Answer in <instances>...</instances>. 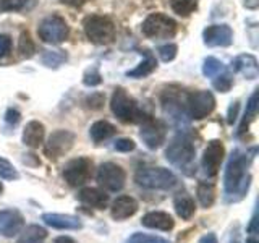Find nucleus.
<instances>
[{
  "label": "nucleus",
  "instance_id": "nucleus-50",
  "mask_svg": "<svg viewBox=\"0 0 259 243\" xmlns=\"http://www.w3.org/2000/svg\"><path fill=\"white\" fill-rule=\"evenodd\" d=\"M246 243H259V241H257V240H256L254 237H249V238L246 240Z\"/></svg>",
  "mask_w": 259,
  "mask_h": 243
},
{
  "label": "nucleus",
  "instance_id": "nucleus-5",
  "mask_svg": "<svg viewBox=\"0 0 259 243\" xmlns=\"http://www.w3.org/2000/svg\"><path fill=\"white\" fill-rule=\"evenodd\" d=\"M110 109L113 115L123 122V124H135V122H141L148 117L141 113V110L136 105V101L133 97H130L125 89L121 88H117L113 91L110 99Z\"/></svg>",
  "mask_w": 259,
  "mask_h": 243
},
{
  "label": "nucleus",
  "instance_id": "nucleus-3",
  "mask_svg": "<svg viewBox=\"0 0 259 243\" xmlns=\"http://www.w3.org/2000/svg\"><path fill=\"white\" fill-rule=\"evenodd\" d=\"M135 182L148 190H174L178 185V178L172 170L164 167H146L138 170Z\"/></svg>",
  "mask_w": 259,
  "mask_h": 243
},
{
  "label": "nucleus",
  "instance_id": "nucleus-9",
  "mask_svg": "<svg viewBox=\"0 0 259 243\" xmlns=\"http://www.w3.org/2000/svg\"><path fill=\"white\" fill-rule=\"evenodd\" d=\"M97 183H99L104 190L117 193L125 186L126 182V174L125 170L121 169L118 164H113V162H105L97 170Z\"/></svg>",
  "mask_w": 259,
  "mask_h": 243
},
{
  "label": "nucleus",
  "instance_id": "nucleus-37",
  "mask_svg": "<svg viewBox=\"0 0 259 243\" xmlns=\"http://www.w3.org/2000/svg\"><path fill=\"white\" fill-rule=\"evenodd\" d=\"M83 83L86 86H97V85H101L102 83V76H101L99 70H97V68L88 70L84 73V76H83Z\"/></svg>",
  "mask_w": 259,
  "mask_h": 243
},
{
  "label": "nucleus",
  "instance_id": "nucleus-6",
  "mask_svg": "<svg viewBox=\"0 0 259 243\" xmlns=\"http://www.w3.org/2000/svg\"><path fill=\"white\" fill-rule=\"evenodd\" d=\"M83 26L88 39L97 46L112 44L113 39H115V26H113L112 20H109L107 16H101V15L86 16Z\"/></svg>",
  "mask_w": 259,
  "mask_h": 243
},
{
  "label": "nucleus",
  "instance_id": "nucleus-17",
  "mask_svg": "<svg viewBox=\"0 0 259 243\" xmlns=\"http://www.w3.org/2000/svg\"><path fill=\"white\" fill-rule=\"evenodd\" d=\"M42 221L46 225L52 227L57 230H79L83 229V222L78 217L70 214H59V213H46L42 214Z\"/></svg>",
  "mask_w": 259,
  "mask_h": 243
},
{
  "label": "nucleus",
  "instance_id": "nucleus-31",
  "mask_svg": "<svg viewBox=\"0 0 259 243\" xmlns=\"http://www.w3.org/2000/svg\"><path fill=\"white\" fill-rule=\"evenodd\" d=\"M170 4H172V8L177 15L188 16L190 13L196 10L198 0H170Z\"/></svg>",
  "mask_w": 259,
  "mask_h": 243
},
{
  "label": "nucleus",
  "instance_id": "nucleus-39",
  "mask_svg": "<svg viewBox=\"0 0 259 243\" xmlns=\"http://www.w3.org/2000/svg\"><path fill=\"white\" fill-rule=\"evenodd\" d=\"M20 120H21V113L16 110V109H13V107H10L7 112H5V124L8 125V127H12V128H15L16 125L20 124Z\"/></svg>",
  "mask_w": 259,
  "mask_h": 243
},
{
  "label": "nucleus",
  "instance_id": "nucleus-44",
  "mask_svg": "<svg viewBox=\"0 0 259 243\" xmlns=\"http://www.w3.org/2000/svg\"><path fill=\"white\" fill-rule=\"evenodd\" d=\"M256 224H257V216H256V213L253 214V217H251V222H249V225H248V232L249 233H256L257 232V227H256Z\"/></svg>",
  "mask_w": 259,
  "mask_h": 243
},
{
  "label": "nucleus",
  "instance_id": "nucleus-15",
  "mask_svg": "<svg viewBox=\"0 0 259 243\" xmlns=\"http://www.w3.org/2000/svg\"><path fill=\"white\" fill-rule=\"evenodd\" d=\"M202 39L209 47H227L233 40V31L229 24H212L204 29Z\"/></svg>",
  "mask_w": 259,
  "mask_h": 243
},
{
  "label": "nucleus",
  "instance_id": "nucleus-24",
  "mask_svg": "<svg viewBox=\"0 0 259 243\" xmlns=\"http://www.w3.org/2000/svg\"><path fill=\"white\" fill-rule=\"evenodd\" d=\"M141 55H144V59L143 62L138 65L136 68L133 70H130L126 75L130 78H144V76H148L151 75V73L157 68V60H156V57L152 55L151 51H148V49H144V51H141Z\"/></svg>",
  "mask_w": 259,
  "mask_h": 243
},
{
  "label": "nucleus",
  "instance_id": "nucleus-34",
  "mask_svg": "<svg viewBox=\"0 0 259 243\" xmlns=\"http://www.w3.org/2000/svg\"><path fill=\"white\" fill-rule=\"evenodd\" d=\"M0 178H5V180H12V182L20 178V174L16 172L12 162L4 157H0Z\"/></svg>",
  "mask_w": 259,
  "mask_h": 243
},
{
  "label": "nucleus",
  "instance_id": "nucleus-18",
  "mask_svg": "<svg viewBox=\"0 0 259 243\" xmlns=\"http://www.w3.org/2000/svg\"><path fill=\"white\" fill-rule=\"evenodd\" d=\"M141 224L144 227H148V229L162 230V232H170L175 227L174 217L168 213H164V211H151V213L144 214L141 219Z\"/></svg>",
  "mask_w": 259,
  "mask_h": 243
},
{
  "label": "nucleus",
  "instance_id": "nucleus-41",
  "mask_svg": "<svg viewBox=\"0 0 259 243\" xmlns=\"http://www.w3.org/2000/svg\"><path fill=\"white\" fill-rule=\"evenodd\" d=\"M86 104H88V107H91V109H101L104 104V96L99 93H94L86 99Z\"/></svg>",
  "mask_w": 259,
  "mask_h": 243
},
{
  "label": "nucleus",
  "instance_id": "nucleus-48",
  "mask_svg": "<svg viewBox=\"0 0 259 243\" xmlns=\"http://www.w3.org/2000/svg\"><path fill=\"white\" fill-rule=\"evenodd\" d=\"M52 243H76V241L70 237H57Z\"/></svg>",
  "mask_w": 259,
  "mask_h": 243
},
{
  "label": "nucleus",
  "instance_id": "nucleus-43",
  "mask_svg": "<svg viewBox=\"0 0 259 243\" xmlns=\"http://www.w3.org/2000/svg\"><path fill=\"white\" fill-rule=\"evenodd\" d=\"M238 109H240V102H233L229 109V117H227V122H229L230 125L235 124V120L238 117Z\"/></svg>",
  "mask_w": 259,
  "mask_h": 243
},
{
  "label": "nucleus",
  "instance_id": "nucleus-26",
  "mask_svg": "<svg viewBox=\"0 0 259 243\" xmlns=\"http://www.w3.org/2000/svg\"><path fill=\"white\" fill-rule=\"evenodd\" d=\"M21 235L18 237L16 243H44L47 238V230L40 225H28L26 229L20 232Z\"/></svg>",
  "mask_w": 259,
  "mask_h": 243
},
{
  "label": "nucleus",
  "instance_id": "nucleus-14",
  "mask_svg": "<svg viewBox=\"0 0 259 243\" xmlns=\"http://www.w3.org/2000/svg\"><path fill=\"white\" fill-rule=\"evenodd\" d=\"M225 156V148L222 141L219 140H212L209 141L204 152H202V170L207 177H215L219 174V169L222 166V160Z\"/></svg>",
  "mask_w": 259,
  "mask_h": 243
},
{
  "label": "nucleus",
  "instance_id": "nucleus-35",
  "mask_svg": "<svg viewBox=\"0 0 259 243\" xmlns=\"http://www.w3.org/2000/svg\"><path fill=\"white\" fill-rule=\"evenodd\" d=\"M28 4V0H0V13L18 12Z\"/></svg>",
  "mask_w": 259,
  "mask_h": 243
},
{
  "label": "nucleus",
  "instance_id": "nucleus-10",
  "mask_svg": "<svg viewBox=\"0 0 259 243\" xmlns=\"http://www.w3.org/2000/svg\"><path fill=\"white\" fill-rule=\"evenodd\" d=\"M140 136H141L143 143L148 146L149 149H157L165 143L167 125L162 120L146 117L144 120H141Z\"/></svg>",
  "mask_w": 259,
  "mask_h": 243
},
{
  "label": "nucleus",
  "instance_id": "nucleus-45",
  "mask_svg": "<svg viewBox=\"0 0 259 243\" xmlns=\"http://www.w3.org/2000/svg\"><path fill=\"white\" fill-rule=\"evenodd\" d=\"M199 243H219L215 233H206L204 237L199 240Z\"/></svg>",
  "mask_w": 259,
  "mask_h": 243
},
{
  "label": "nucleus",
  "instance_id": "nucleus-23",
  "mask_svg": "<svg viewBox=\"0 0 259 243\" xmlns=\"http://www.w3.org/2000/svg\"><path fill=\"white\" fill-rule=\"evenodd\" d=\"M174 208L178 217H182L183 221H190V219L196 213V205H194V199L190 196L186 191L177 193V196L174 198Z\"/></svg>",
  "mask_w": 259,
  "mask_h": 243
},
{
  "label": "nucleus",
  "instance_id": "nucleus-25",
  "mask_svg": "<svg viewBox=\"0 0 259 243\" xmlns=\"http://www.w3.org/2000/svg\"><path fill=\"white\" fill-rule=\"evenodd\" d=\"M115 133H117V128L105 120L96 122V124H93L91 130H89V135H91L94 143H102L105 140H109V138H112Z\"/></svg>",
  "mask_w": 259,
  "mask_h": 243
},
{
  "label": "nucleus",
  "instance_id": "nucleus-32",
  "mask_svg": "<svg viewBox=\"0 0 259 243\" xmlns=\"http://www.w3.org/2000/svg\"><path fill=\"white\" fill-rule=\"evenodd\" d=\"M224 70H225L224 63L221 60H217L215 57H207L204 60V65H202V73H204V76L207 78H214Z\"/></svg>",
  "mask_w": 259,
  "mask_h": 243
},
{
  "label": "nucleus",
  "instance_id": "nucleus-11",
  "mask_svg": "<svg viewBox=\"0 0 259 243\" xmlns=\"http://www.w3.org/2000/svg\"><path fill=\"white\" fill-rule=\"evenodd\" d=\"M93 170V160L88 157H76L67 162L63 167V178L70 186H81L84 185Z\"/></svg>",
  "mask_w": 259,
  "mask_h": 243
},
{
  "label": "nucleus",
  "instance_id": "nucleus-19",
  "mask_svg": "<svg viewBox=\"0 0 259 243\" xmlns=\"http://www.w3.org/2000/svg\"><path fill=\"white\" fill-rule=\"evenodd\" d=\"M138 211V202L132 196H118L112 202L110 216L115 221H125L128 217H133Z\"/></svg>",
  "mask_w": 259,
  "mask_h": 243
},
{
  "label": "nucleus",
  "instance_id": "nucleus-40",
  "mask_svg": "<svg viewBox=\"0 0 259 243\" xmlns=\"http://www.w3.org/2000/svg\"><path fill=\"white\" fill-rule=\"evenodd\" d=\"M12 51V37L7 34H0V59H4Z\"/></svg>",
  "mask_w": 259,
  "mask_h": 243
},
{
  "label": "nucleus",
  "instance_id": "nucleus-29",
  "mask_svg": "<svg viewBox=\"0 0 259 243\" xmlns=\"http://www.w3.org/2000/svg\"><path fill=\"white\" fill-rule=\"evenodd\" d=\"M18 52L23 59H31L32 55L36 52V47H34V43H32V39L29 36L28 31H23L20 34V40H18Z\"/></svg>",
  "mask_w": 259,
  "mask_h": 243
},
{
  "label": "nucleus",
  "instance_id": "nucleus-21",
  "mask_svg": "<svg viewBox=\"0 0 259 243\" xmlns=\"http://www.w3.org/2000/svg\"><path fill=\"white\" fill-rule=\"evenodd\" d=\"M78 198L84 206L94 208V209H105L109 205V194H105L99 188H91V186L81 190Z\"/></svg>",
  "mask_w": 259,
  "mask_h": 243
},
{
  "label": "nucleus",
  "instance_id": "nucleus-27",
  "mask_svg": "<svg viewBox=\"0 0 259 243\" xmlns=\"http://www.w3.org/2000/svg\"><path fill=\"white\" fill-rule=\"evenodd\" d=\"M257 104H259V89H254V93L251 94L249 101L246 104V110H245V115H243L241 125L238 128V135L245 133L251 122L256 118V115H257Z\"/></svg>",
  "mask_w": 259,
  "mask_h": 243
},
{
  "label": "nucleus",
  "instance_id": "nucleus-28",
  "mask_svg": "<svg viewBox=\"0 0 259 243\" xmlns=\"http://www.w3.org/2000/svg\"><path fill=\"white\" fill-rule=\"evenodd\" d=\"M196 194H198V199H199V205L202 208H210L214 205L215 201V186L212 183H207V182H201L198 185V190H196Z\"/></svg>",
  "mask_w": 259,
  "mask_h": 243
},
{
  "label": "nucleus",
  "instance_id": "nucleus-42",
  "mask_svg": "<svg viewBox=\"0 0 259 243\" xmlns=\"http://www.w3.org/2000/svg\"><path fill=\"white\" fill-rule=\"evenodd\" d=\"M126 243H152V235L136 232V233H133L132 237L128 238Z\"/></svg>",
  "mask_w": 259,
  "mask_h": 243
},
{
  "label": "nucleus",
  "instance_id": "nucleus-1",
  "mask_svg": "<svg viewBox=\"0 0 259 243\" xmlns=\"http://www.w3.org/2000/svg\"><path fill=\"white\" fill-rule=\"evenodd\" d=\"M249 162L251 159L246 152L240 149L232 152L224 175V188L229 201H240L246 194L251 183V175L248 172Z\"/></svg>",
  "mask_w": 259,
  "mask_h": 243
},
{
  "label": "nucleus",
  "instance_id": "nucleus-36",
  "mask_svg": "<svg viewBox=\"0 0 259 243\" xmlns=\"http://www.w3.org/2000/svg\"><path fill=\"white\" fill-rule=\"evenodd\" d=\"M177 52H178V47L175 44H165L159 49V55L162 62H172L177 57Z\"/></svg>",
  "mask_w": 259,
  "mask_h": 243
},
{
  "label": "nucleus",
  "instance_id": "nucleus-49",
  "mask_svg": "<svg viewBox=\"0 0 259 243\" xmlns=\"http://www.w3.org/2000/svg\"><path fill=\"white\" fill-rule=\"evenodd\" d=\"M152 243H172V241H168L167 238H162V237H156V235H152Z\"/></svg>",
  "mask_w": 259,
  "mask_h": 243
},
{
  "label": "nucleus",
  "instance_id": "nucleus-7",
  "mask_svg": "<svg viewBox=\"0 0 259 243\" xmlns=\"http://www.w3.org/2000/svg\"><path fill=\"white\" fill-rule=\"evenodd\" d=\"M39 39L46 44H62L70 36V28L67 21L59 15H51L40 21L37 28Z\"/></svg>",
  "mask_w": 259,
  "mask_h": 243
},
{
  "label": "nucleus",
  "instance_id": "nucleus-13",
  "mask_svg": "<svg viewBox=\"0 0 259 243\" xmlns=\"http://www.w3.org/2000/svg\"><path fill=\"white\" fill-rule=\"evenodd\" d=\"M215 107V99L209 91H196L186 97V110L194 120H202Z\"/></svg>",
  "mask_w": 259,
  "mask_h": 243
},
{
  "label": "nucleus",
  "instance_id": "nucleus-38",
  "mask_svg": "<svg viewBox=\"0 0 259 243\" xmlns=\"http://www.w3.org/2000/svg\"><path fill=\"white\" fill-rule=\"evenodd\" d=\"M113 148L120 152H130L136 148V144L133 140H130V138H120V140H117L115 144H113Z\"/></svg>",
  "mask_w": 259,
  "mask_h": 243
},
{
  "label": "nucleus",
  "instance_id": "nucleus-20",
  "mask_svg": "<svg viewBox=\"0 0 259 243\" xmlns=\"http://www.w3.org/2000/svg\"><path fill=\"white\" fill-rule=\"evenodd\" d=\"M232 68L240 73L241 76H245L246 79H256L259 75V67L257 60L254 55L251 54H241L237 59L232 62Z\"/></svg>",
  "mask_w": 259,
  "mask_h": 243
},
{
  "label": "nucleus",
  "instance_id": "nucleus-46",
  "mask_svg": "<svg viewBox=\"0 0 259 243\" xmlns=\"http://www.w3.org/2000/svg\"><path fill=\"white\" fill-rule=\"evenodd\" d=\"M60 2L62 4H65V5H68V7H81V5H83L84 2H86V0H60Z\"/></svg>",
  "mask_w": 259,
  "mask_h": 243
},
{
  "label": "nucleus",
  "instance_id": "nucleus-2",
  "mask_svg": "<svg viewBox=\"0 0 259 243\" xmlns=\"http://www.w3.org/2000/svg\"><path fill=\"white\" fill-rule=\"evenodd\" d=\"M194 156H196V149L190 138H186L185 135L175 136L165 149V159L188 175H193V169H196Z\"/></svg>",
  "mask_w": 259,
  "mask_h": 243
},
{
  "label": "nucleus",
  "instance_id": "nucleus-51",
  "mask_svg": "<svg viewBox=\"0 0 259 243\" xmlns=\"http://www.w3.org/2000/svg\"><path fill=\"white\" fill-rule=\"evenodd\" d=\"M4 191V185H2V182H0V193Z\"/></svg>",
  "mask_w": 259,
  "mask_h": 243
},
{
  "label": "nucleus",
  "instance_id": "nucleus-33",
  "mask_svg": "<svg viewBox=\"0 0 259 243\" xmlns=\"http://www.w3.org/2000/svg\"><path fill=\"white\" fill-rule=\"evenodd\" d=\"M212 85L214 88L217 89V91H221V93H229L232 86H233V78L229 71H221L219 75L214 76V81H212Z\"/></svg>",
  "mask_w": 259,
  "mask_h": 243
},
{
  "label": "nucleus",
  "instance_id": "nucleus-16",
  "mask_svg": "<svg viewBox=\"0 0 259 243\" xmlns=\"http://www.w3.org/2000/svg\"><path fill=\"white\" fill-rule=\"evenodd\" d=\"M24 227V219L20 211L16 209H2L0 211V235L12 238L18 235Z\"/></svg>",
  "mask_w": 259,
  "mask_h": 243
},
{
  "label": "nucleus",
  "instance_id": "nucleus-47",
  "mask_svg": "<svg viewBox=\"0 0 259 243\" xmlns=\"http://www.w3.org/2000/svg\"><path fill=\"white\" fill-rule=\"evenodd\" d=\"M259 5V0H245V7L251 8V10H256Z\"/></svg>",
  "mask_w": 259,
  "mask_h": 243
},
{
  "label": "nucleus",
  "instance_id": "nucleus-22",
  "mask_svg": "<svg viewBox=\"0 0 259 243\" xmlns=\"http://www.w3.org/2000/svg\"><path fill=\"white\" fill-rule=\"evenodd\" d=\"M44 136H46V128L37 120L29 122L23 130V143L32 149L39 148V146L44 143Z\"/></svg>",
  "mask_w": 259,
  "mask_h": 243
},
{
  "label": "nucleus",
  "instance_id": "nucleus-8",
  "mask_svg": "<svg viewBox=\"0 0 259 243\" xmlns=\"http://www.w3.org/2000/svg\"><path fill=\"white\" fill-rule=\"evenodd\" d=\"M143 34L152 39H168L177 32V23L162 13H152L143 21Z\"/></svg>",
  "mask_w": 259,
  "mask_h": 243
},
{
  "label": "nucleus",
  "instance_id": "nucleus-30",
  "mask_svg": "<svg viewBox=\"0 0 259 243\" xmlns=\"http://www.w3.org/2000/svg\"><path fill=\"white\" fill-rule=\"evenodd\" d=\"M63 62H67V54L63 51H46L42 54V63L47 68H57Z\"/></svg>",
  "mask_w": 259,
  "mask_h": 243
},
{
  "label": "nucleus",
  "instance_id": "nucleus-4",
  "mask_svg": "<svg viewBox=\"0 0 259 243\" xmlns=\"http://www.w3.org/2000/svg\"><path fill=\"white\" fill-rule=\"evenodd\" d=\"M162 102V112L168 118V122L178 130H183L188 127V110H186V101L182 99V93L168 88L162 93L160 97Z\"/></svg>",
  "mask_w": 259,
  "mask_h": 243
},
{
  "label": "nucleus",
  "instance_id": "nucleus-12",
  "mask_svg": "<svg viewBox=\"0 0 259 243\" xmlns=\"http://www.w3.org/2000/svg\"><path fill=\"white\" fill-rule=\"evenodd\" d=\"M76 136L75 133L68 132V130H57L54 132L44 146V151H46V156L49 159H59L62 156H65L75 144Z\"/></svg>",
  "mask_w": 259,
  "mask_h": 243
}]
</instances>
